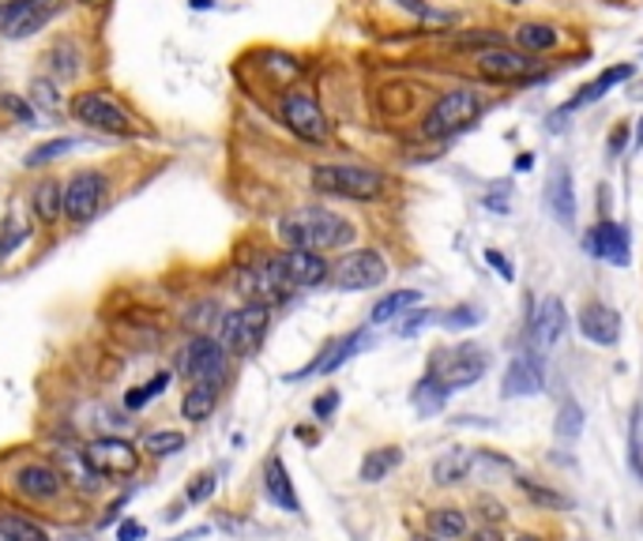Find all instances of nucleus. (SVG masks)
I'll return each instance as SVG.
<instances>
[{
  "mask_svg": "<svg viewBox=\"0 0 643 541\" xmlns=\"http://www.w3.org/2000/svg\"><path fill=\"white\" fill-rule=\"evenodd\" d=\"M279 237L290 249L328 252L354 241V226L343 215L328 211V207H298L287 218H279Z\"/></svg>",
  "mask_w": 643,
  "mask_h": 541,
  "instance_id": "obj_1",
  "label": "nucleus"
},
{
  "mask_svg": "<svg viewBox=\"0 0 643 541\" xmlns=\"http://www.w3.org/2000/svg\"><path fill=\"white\" fill-rule=\"evenodd\" d=\"M313 188L324 196L362 199V204H369V199L384 193V177L376 169H362V166H317Z\"/></svg>",
  "mask_w": 643,
  "mask_h": 541,
  "instance_id": "obj_2",
  "label": "nucleus"
},
{
  "mask_svg": "<svg viewBox=\"0 0 643 541\" xmlns=\"http://www.w3.org/2000/svg\"><path fill=\"white\" fill-rule=\"evenodd\" d=\"M478 113H481V98L475 91H448L433 102L429 113H425L422 132L429 139H448L467 128L470 121H478Z\"/></svg>",
  "mask_w": 643,
  "mask_h": 541,
  "instance_id": "obj_3",
  "label": "nucleus"
},
{
  "mask_svg": "<svg viewBox=\"0 0 643 541\" xmlns=\"http://www.w3.org/2000/svg\"><path fill=\"white\" fill-rule=\"evenodd\" d=\"M72 117L80 121L83 128L102 132V136H132L136 125H132V113L125 106L110 98L102 91H83L72 98Z\"/></svg>",
  "mask_w": 643,
  "mask_h": 541,
  "instance_id": "obj_4",
  "label": "nucleus"
},
{
  "mask_svg": "<svg viewBox=\"0 0 643 541\" xmlns=\"http://www.w3.org/2000/svg\"><path fill=\"white\" fill-rule=\"evenodd\" d=\"M271 324V309L268 305H241L234 312H226L219 324V343L226 346V354L249 357L252 350L263 343Z\"/></svg>",
  "mask_w": 643,
  "mask_h": 541,
  "instance_id": "obj_5",
  "label": "nucleus"
},
{
  "mask_svg": "<svg viewBox=\"0 0 643 541\" xmlns=\"http://www.w3.org/2000/svg\"><path fill=\"white\" fill-rule=\"evenodd\" d=\"M486 373V354L478 346H456V350H437L429 365V376L437 379L444 392H459V387H470L475 379Z\"/></svg>",
  "mask_w": 643,
  "mask_h": 541,
  "instance_id": "obj_6",
  "label": "nucleus"
},
{
  "mask_svg": "<svg viewBox=\"0 0 643 541\" xmlns=\"http://www.w3.org/2000/svg\"><path fill=\"white\" fill-rule=\"evenodd\" d=\"M182 376L193 384H219L226 376V346L211 335H193L182 350Z\"/></svg>",
  "mask_w": 643,
  "mask_h": 541,
  "instance_id": "obj_7",
  "label": "nucleus"
},
{
  "mask_svg": "<svg viewBox=\"0 0 643 541\" xmlns=\"http://www.w3.org/2000/svg\"><path fill=\"white\" fill-rule=\"evenodd\" d=\"M238 290L249 298V305H276V301H287L294 287H290L287 271H282L279 256H271V260L257 263V268H249L238 279Z\"/></svg>",
  "mask_w": 643,
  "mask_h": 541,
  "instance_id": "obj_8",
  "label": "nucleus"
},
{
  "mask_svg": "<svg viewBox=\"0 0 643 541\" xmlns=\"http://www.w3.org/2000/svg\"><path fill=\"white\" fill-rule=\"evenodd\" d=\"M102 199H106V177L98 169H83L64 185V218H72L75 226L91 222L102 211Z\"/></svg>",
  "mask_w": 643,
  "mask_h": 541,
  "instance_id": "obj_9",
  "label": "nucleus"
},
{
  "mask_svg": "<svg viewBox=\"0 0 643 541\" xmlns=\"http://www.w3.org/2000/svg\"><path fill=\"white\" fill-rule=\"evenodd\" d=\"M83 459L91 462L98 478H128V474L139 470V451L128 440H117V436H102V440L87 444Z\"/></svg>",
  "mask_w": 643,
  "mask_h": 541,
  "instance_id": "obj_10",
  "label": "nucleus"
},
{
  "mask_svg": "<svg viewBox=\"0 0 643 541\" xmlns=\"http://www.w3.org/2000/svg\"><path fill=\"white\" fill-rule=\"evenodd\" d=\"M387 279V263L381 252L373 249H357V252H346L343 260L335 263V287L339 290H373L381 287Z\"/></svg>",
  "mask_w": 643,
  "mask_h": 541,
  "instance_id": "obj_11",
  "label": "nucleus"
},
{
  "mask_svg": "<svg viewBox=\"0 0 643 541\" xmlns=\"http://www.w3.org/2000/svg\"><path fill=\"white\" fill-rule=\"evenodd\" d=\"M282 121H287V128L294 132L298 139H305V144H324L328 139L324 110L301 91H290L287 98H282Z\"/></svg>",
  "mask_w": 643,
  "mask_h": 541,
  "instance_id": "obj_12",
  "label": "nucleus"
},
{
  "mask_svg": "<svg viewBox=\"0 0 643 541\" xmlns=\"http://www.w3.org/2000/svg\"><path fill=\"white\" fill-rule=\"evenodd\" d=\"M56 8H61L56 0H12V4L0 12L4 38H31V34H38L56 15Z\"/></svg>",
  "mask_w": 643,
  "mask_h": 541,
  "instance_id": "obj_13",
  "label": "nucleus"
},
{
  "mask_svg": "<svg viewBox=\"0 0 643 541\" xmlns=\"http://www.w3.org/2000/svg\"><path fill=\"white\" fill-rule=\"evenodd\" d=\"M505 398H519V395H538L546 387V373H542V354L531 350V354H519L508 361L505 373Z\"/></svg>",
  "mask_w": 643,
  "mask_h": 541,
  "instance_id": "obj_14",
  "label": "nucleus"
},
{
  "mask_svg": "<svg viewBox=\"0 0 643 541\" xmlns=\"http://www.w3.org/2000/svg\"><path fill=\"white\" fill-rule=\"evenodd\" d=\"M564 327H569V312H564V301L561 298H542L531 316V343L535 350L542 354V350H550L557 339L564 335Z\"/></svg>",
  "mask_w": 643,
  "mask_h": 541,
  "instance_id": "obj_15",
  "label": "nucleus"
},
{
  "mask_svg": "<svg viewBox=\"0 0 643 541\" xmlns=\"http://www.w3.org/2000/svg\"><path fill=\"white\" fill-rule=\"evenodd\" d=\"M478 69H481V75H489V80H527V75L538 69V61H531L527 53L494 45V50L478 53Z\"/></svg>",
  "mask_w": 643,
  "mask_h": 541,
  "instance_id": "obj_16",
  "label": "nucleus"
},
{
  "mask_svg": "<svg viewBox=\"0 0 643 541\" xmlns=\"http://www.w3.org/2000/svg\"><path fill=\"white\" fill-rule=\"evenodd\" d=\"M583 249H588L591 256H599V260L625 268V263H629V233H625V226H618V222L591 226L588 237H583Z\"/></svg>",
  "mask_w": 643,
  "mask_h": 541,
  "instance_id": "obj_17",
  "label": "nucleus"
},
{
  "mask_svg": "<svg viewBox=\"0 0 643 541\" xmlns=\"http://www.w3.org/2000/svg\"><path fill=\"white\" fill-rule=\"evenodd\" d=\"M282 271H287L290 287L294 290H309V287H320L328 279V260L320 252H305V249H290L279 256Z\"/></svg>",
  "mask_w": 643,
  "mask_h": 541,
  "instance_id": "obj_18",
  "label": "nucleus"
},
{
  "mask_svg": "<svg viewBox=\"0 0 643 541\" xmlns=\"http://www.w3.org/2000/svg\"><path fill=\"white\" fill-rule=\"evenodd\" d=\"M580 331L594 346H613L621 339V312L602 305V301H591L580 312Z\"/></svg>",
  "mask_w": 643,
  "mask_h": 541,
  "instance_id": "obj_19",
  "label": "nucleus"
},
{
  "mask_svg": "<svg viewBox=\"0 0 643 541\" xmlns=\"http://www.w3.org/2000/svg\"><path fill=\"white\" fill-rule=\"evenodd\" d=\"M15 489L23 492V497H31V500H53L56 492L64 489V478H61V470L34 462V467H23L15 474Z\"/></svg>",
  "mask_w": 643,
  "mask_h": 541,
  "instance_id": "obj_20",
  "label": "nucleus"
},
{
  "mask_svg": "<svg viewBox=\"0 0 643 541\" xmlns=\"http://www.w3.org/2000/svg\"><path fill=\"white\" fill-rule=\"evenodd\" d=\"M263 489H268L271 504H279L282 511H294V516L301 511L294 481H290V470H287V462H282L279 455H271L268 467H263Z\"/></svg>",
  "mask_w": 643,
  "mask_h": 541,
  "instance_id": "obj_21",
  "label": "nucleus"
},
{
  "mask_svg": "<svg viewBox=\"0 0 643 541\" xmlns=\"http://www.w3.org/2000/svg\"><path fill=\"white\" fill-rule=\"evenodd\" d=\"M546 204H550V215L561 226L575 222V188H572V174L564 166L553 169L550 185H546Z\"/></svg>",
  "mask_w": 643,
  "mask_h": 541,
  "instance_id": "obj_22",
  "label": "nucleus"
},
{
  "mask_svg": "<svg viewBox=\"0 0 643 541\" xmlns=\"http://www.w3.org/2000/svg\"><path fill=\"white\" fill-rule=\"evenodd\" d=\"M467 478H475V451L470 448H448L433 462V481L437 486H459Z\"/></svg>",
  "mask_w": 643,
  "mask_h": 541,
  "instance_id": "obj_23",
  "label": "nucleus"
},
{
  "mask_svg": "<svg viewBox=\"0 0 643 541\" xmlns=\"http://www.w3.org/2000/svg\"><path fill=\"white\" fill-rule=\"evenodd\" d=\"M357 350H365V331H354V335H346V339H339V343H331L324 354L317 357V365H309V368H301L298 376H313V373H335L339 365H346L350 357L357 354Z\"/></svg>",
  "mask_w": 643,
  "mask_h": 541,
  "instance_id": "obj_24",
  "label": "nucleus"
},
{
  "mask_svg": "<svg viewBox=\"0 0 643 541\" xmlns=\"http://www.w3.org/2000/svg\"><path fill=\"white\" fill-rule=\"evenodd\" d=\"M31 204H34V218H38V222L53 226L56 218H64V188L56 185V180H38Z\"/></svg>",
  "mask_w": 643,
  "mask_h": 541,
  "instance_id": "obj_25",
  "label": "nucleus"
},
{
  "mask_svg": "<svg viewBox=\"0 0 643 541\" xmlns=\"http://www.w3.org/2000/svg\"><path fill=\"white\" fill-rule=\"evenodd\" d=\"M400 467H403V448L387 444V448L369 451L365 459H362V481H365V486H376V481H384L387 474H395Z\"/></svg>",
  "mask_w": 643,
  "mask_h": 541,
  "instance_id": "obj_26",
  "label": "nucleus"
},
{
  "mask_svg": "<svg viewBox=\"0 0 643 541\" xmlns=\"http://www.w3.org/2000/svg\"><path fill=\"white\" fill-rule=\"evenodd\" d=\"M215 406H219V384H193L182 398L185 422H207Z\"/></svg>",
  "mask_w": 643,
  "mask_h": 541,
  "instance_id": "obj_27",
  "label": "nucleus"
},
{
  "mask_svg": "<svg viewBox=\"0 0 643 541\" xmlns=\"http://www.w3.org/2000/svg\"><path fill=\"white\" fill-rule=\"evenodd\" d=\"M625 80H632V64H618V69H606V72L599 75V80L588 83V87L575 94V98L569 102V110H575V106H591V102H599L610 87H618V83H625Z\"/></svg>",
  "mask_w": 643,
  "mask_h": 541,
  "instance_id": "obj_28",
  "label": "nucleus"
},
{
  "mask_svg": "<svg viewBox=\"0 0 643 541\" xmlns=\"http://www.w3.org/2000/svg\"><path fill=\"white\" fill-rule=\"evenodd\" d=\"M418 301H422L418 290H395V293H387L384 301H376L373 312H369V320H373V324H387V320H395V316H403V312L418 309Z\"/></svg>",
  "mask_w": 643,
  "mask_h": 541,
  "instance_id": "obj_29",
  "label": "nucleus"
},
{
  "mask_svg": "<svg viewBox=\"0 0 643 541\" xmlns=\"http://www.w3.org/2000/svg\"><path fill=\"white\" fill-rule=\"evenodd\" d=\"M429 534L440 541H456L467 534V511L463 508H437L429 511Z\"/></svg>",
  "mask_w": 643,
  "mask_h": 541,
  "instance_id": "obj_30",
  "label": "nucleus"
},
{
  "mask_svg": "<svg viewBox=\"0 0 643 541\" xmlns=\"http://www.w3.org/2000/svg\"><path fill=\"white\" fill-rule=\"evenodd\" d=\"M516 45L523 53H546L557 45V31L550 23H523L516 27Z\"/></svg>",
  "mask_w": 643,
  "mask_h": 541,
  "instance_id": "obj_31",
  "label": "nucleus"
},
{
  "mask_svg": "<svg viewBox=\"0 0 643 541\" xmlns=\"http://www.w3.org/2000/svg\"><path fill=\"white\" fill-rule=\"evenodd\" d=\"M0 541H50V534L23 516H0Z\"/></svg>",
  "mask_w": 643,
  "mask_h": 541,
  "instance_id": "obj_32",
  "label": "nucleus"
},
{
  "mask_svg": "<svg viewBox=\"0 0 643 541\" xmlns=\"http://www.w3.org/2000/svg\"><path fill=\"white\" fill-rule=\"evenodd\" d=\"M553 433L561 436L564 444H572V440H580V436H583V410H580V406L572 403V398H564V403H561V410H557Z\"/></svg>",
  "mask_w": 643,
  "mask_h": 541,
  "instance_id": "obj_33",
  "label": "nucleus"
},
{
  "mask_svg": "<svg viewBox=\"0 0 643 541\" xmlns=\"http://www.w3.org/2000/svg\"><path fill=\"white\" fill-rule=\"evenodd\" d=\"M444 398H448V392L437 384L433 376H425L418 387H414V406H418V414L422 417H429V414H437L440 406H444Z\"/></svg>",
  "mask_w": 643,
  "mask_h": 541,
  "instance_id": "obj_34",
  "label": "nucleus"
},
{
  "mask_svg": "<svg viewBox=\"0 0 643 541\" xmlns=\"http://www.w3.org/2000/svg\"><path fill=\"white\" fill-rule=\"evenodd\" d=\"M31 102L45 113V117H56V113H61V94H56V87H53L50 80H34Z\"/></svg>",
  "mask_w": 643,
  "mask_h": 541,
  "instance_id": "obj_35",
  "label": "nucleus"
},
{
  "mask_svg": "<svg viewBox=\"0 0 643 541\" xmlns=\"http://www.w3.org/2000/svg\"><path fill=\"white\" fill-rule=\"evenodd\" d=\"M50 56H53V72L61 75V80H69V75L80 72V50H75L72 42H61Z\"/></svg>",
  "mask_w": 643,
  "mask_h": 541,
  "instance_id": "obj_36",
  "label": "nucleus"
},
{
  "mask_svg": "<svg viewBox=\"0 0 643 541\" xmlns=\"http://www.w3.org/2000/svg\"><path fill=\"white\" fill-rule=\"evenodd\" d=\"M31 237V222H15V218H8V226H4V233H0V263H4V256L8 252H15L19 245Z\"/></svg>",
  "mask_w": 643,
  "mask_h": 541,
  "instance_id": "obj_37",
  "label": "nucleus"
},
{
  "mask_svg": "<svg viewBox=\"0 0 643 541\" xmlns=\"http://www.w3.org/2000/svg\"><path fill=\"white\" fill-rule=\"evenodd\" d=\"M166 384H169V376H166V373H158L155 379H151L147 387H132V392L125 395V406H128V410H139V406L151 403V398H155L158 392H163Z\"/></svg>",
  "mask_w": 643,
  "mask_h": 541,
  "instance_id": "obj_38",
  "label": "nucleus"
},
{
  "mask_svg": "<svg viewBox=\"0 0 643 541\" xmlns=\"http://www.w3.org/2000/svg\"><path fill=\"white\" fill-rule=\"evenodd\" d=\"M144 448L155 451V455H174V451L185 448V436L182 433H147Z\"/></svg>",
  "mask_w": 643,
  "mask_h": 541,
  "instance_id": "obj_39",
  "label": "nucleus"
},
{
  "mask_svg": "<svg viewBox=\"0 0 643 541\" xmlns=\"http://www.w3.org/2000/svg\"><path fill=\"white\" fill-rule=\"evenodd\" d=\"M72 147H75V139H69V136L53 139V144H42L34 155H27V166H45V163H53L56 155H64V150H72Z\"/></svg>",
  "mask_w": 643,
  "mask_h": 541,
  "instance_id": "obj_40",
  "label": "nucleus"
},
{
  "mask_svg": "<svg viewBox=\"0 0 643 541\" xmlns=\"http://www.w3.org/2000/svg\"><path fill=\"white\" fill-rule=\"evenodd\" d=\"M519 489H523V492H527V497H531V500H538V504H550V508H564V504H569V500L561 497V492L538 489L531 478H519Z\"/></svg>",
  "mask_w": 643,
  "mask_h": 541,
  "instance_id": "obj_41",
  "label": "nucleus"
},
{
  "mask_svg": "<svg viewBox=\"0 0 643 541\" xmlns=\"http://www.w3.org/2000/svg\"><path fill=\"white\" fill-rule=\"evenodd\" d=\"M0 106H4L8 113H15L19 121H27V125H42V121H38V113H34L31 102L15 98V94H0Z\"/></svg>",
  "mask_w": 643,
  "mask_h": 541,
  "instance_id": "obj_42",
  "label": "nucleus"
},
{
  "mask_svg": "<svg viewBox=\"0 0 643 541\" xmlns=\"http://www.w3.org/2000/svg\"><path fill=\"white\" fill-rule=\"evenodd\" d=\"M481 320V312L478 309H452L448 316H444V327L448 331H459V327H475Z\"/></svg>",
  "mask_w": 643,
  "mask_h": 541,
  "instance_id": "obj_43",
  "label": "nucleus"
},
{
  "mask_svg": "<svg viewBox=\"0 0 643 541\" xmlns=\"http://www.w3.org/2000/svg\"><path fill=\"white\" fill-rule=\"evenodd\" d=\"M211 492H215V474H196L193 486H188V500H193V504H204Z\"/></svg>",
  "mask_w": 643,
  "mask_h": 541,
  "instance_id": "obj_44",
  "label": "nucleus"
},
{
  "mask_svg": "<svg viewBox=\"0 0 643 541\" xmlns=\"http://www.w3.org/2000/svg\"><path fill=\"white\" fill-rule=\"evenodd\" d=\"M335 406H339V392H328V395H320L317 403H313V414L317 417H331V414H335Z\"/></svg>",
  "mask_w": 643,
  "mask_h": 541,
  "instance_id": "obj_45",
  "label": "nucleus"
},
{
  "mask_svg": "<svg viewBox=\"0 0 643 541\" xmlns=\"http://www.w3.org/2000/svg\"><path fill=\"white\" fill-rule=\"evenodd\" d=\"M429 320H433L429 312H414V316L406 320V324L400 327V335H406V339H411V335H418V327H422V324H429Z\"/></svg>",
  "mask_w": 643,
  "mask_h": 541,
  "instance_id": "obj_46",
  "label": "nucleus"
},
{
  "mask_svg": "<svg viewBox=\"0 0 643 541\" xmlns=\"http://www.w3.org/2000/svg\"><path fill=\"white\" fill-rule=\"evenodd\" d=\"M144 538V527L136 523V519H128V523L117 527V541H139Z\"/></svg>",
  "mask_w": 643,
  "mask_h": 541,
  "instance_id": "obj_47",
  "label": "nucleus"
},
{
  "mask_svg": "<svg viewBox=\"0 0 643 541\" xmlns=\"http://www.w3.org/2000/svg\"><path fill=\"white\" fill-rule=\"evenodd\" d=\"M486 260H489V263H494V268L500 271V279H508V282H512V263H508V260H505V256H500V252H494V249H489V252H486Z\"/></svg>",
  "mask_w": 643,
  "mask_h": 541,
  "instance_id": "obj_48",
  "label": "nucleus"
},
{
  "mask_svg": "<svg viewBox=\"0 0 643 541\" xmlns=\"http://www.w3.org/2000/svg\"><path fill=\"white\" fill-rule=\"evenodd\" d=\"M470 541H505V538H500L497 527H481V530H475V534H470Z\"/></svg>",
  "mask_w": 643,
  "mask_h": 541,
  "instance_id": "obj_49",
  "label": "nucleus"
},
{
  "mask_svg": "<svg viewBox=\"0 0 643 541\" xmlns=\"http://www.w3.org/2000/svg\"><path fill=\"white\" fill-rule=\"evenodd\" d=\"M481 508H486V511H481L486 519H505V508H500L497 500H494V504H489V500H481Z\"/></svg>",
  "mask_w": 643,
  "mask_h": 541,
  "instance_id": "obj_50",
  "label": "nucleus"
},
{
  "mask_svg": "<svg viewBox=\"0 0 643 541\" xmlns=\"http://www.w3.org/2000/svg\"><path fill=\"white\" fill-rule=\"evenodd\" d=\"M610 147H613V155L625 147V128H618V136H610Z\"/></svg>",
  "mask_w": 643,
  "mask_h": 541,
  "instance_id": "obj_51",
  "label": "nucleus"
},
{
  "mask_svg": "<svg viewBox=\"0 0 643 541\" xmlns=\"http://www.w3.org/2000/svg\"><path fill=\"white\" fill-rule=\"evenodd\" d=\"M516 541H546V538H538V534H519Z\"/></svg>",
  "mask_w": 643,
  "mask_h": 541,
  "instance_id": "obj_52",
  "label": "nucleus"
},
{
  "mask_svg": "<svg viewBox=\"0 0 643 541\" xmlns=\"http://www.w3.org/2000/svg\"><path fill=\"white\" fill-rule=\"evenodd\" d=\"M411 541H440V538H433V534H418V538H411Z\"/></svg>",
  "mask_w": 643,
  "mask_h": 541,
  "instance_id": "obj_53",
  "label": "nucleus"
},
{
  "mask_svg": "<svg viewBox=\"0 0 643 541\" xmlns=\"http://www.w3.org/2000/svg\"><path fill=\"white\" fill-rule=\"evenodd\" d=\"M0 4H12V0H0Z\"/></svg>",
  "mask_w": 643,
  "mask_h": 541,
  "instance_id": "obj_54",
  "label": "nucleus"
}]
</instances>
